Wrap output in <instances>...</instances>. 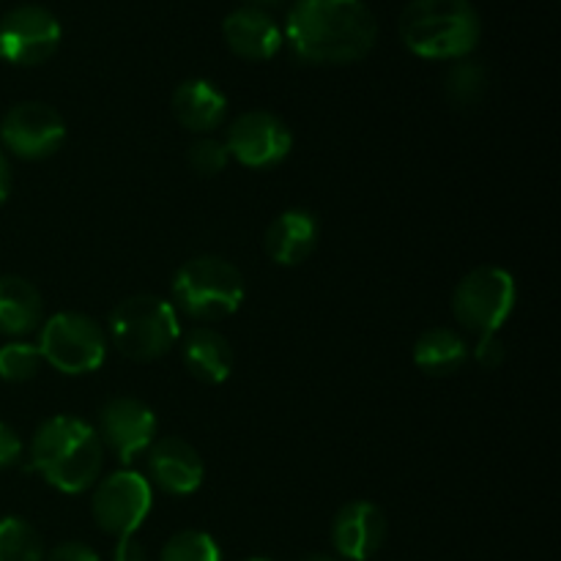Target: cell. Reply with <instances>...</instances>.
<instances>
[{
  "label": "cell",
  "instance_id": "cell-1",
  "mask_svg": "<svg viewBox=\"0 0 561 561\" xmlns=\"http://www.w3.org/2000/svg\"><path fill=\"white\" fill-rule=\"evenodd\" d=\"M285 36L307 64L343 66L370 55L378 22L362 0H296L285 20Z\"/></svg>",
  "mask_w": 561,
  "mask_h": 561
},
{
  "label": "cell",
  "instance_id": "cell-2",
  "mask_svg": "<svg viewBox=\"0 0 561 561\" xmlns=\"http://www.w3.org/2000/svg\"><path fill=\"white\" fill-rule=\"evenodd\" d=\"M31 469L64 493H82L96 485L104 463V447L96 431L77 416L58 414L33 433Z\"/></svg>",
  "mask_w": 561,
  "mask_h": 561
},
{
  "label": "cell",
  "instance_id": "cell-3",
  "mask_svg": "<svg viewBox=\"0 0 561 561\" xmlns=\"http://www.w3.org/2000/svg\"><path fill=\"white\" fill-rule=\"evenodd\" d=\"M398 27L405 47L431 60H463L482 36L471 0H411Z\"/></svg>",
  "mask_w": 561,
  "mask_h": 561
},
{
  "label": "cell",
  "instance_id": "cell-4",
  "mask_svg": "<svg viewBox=\"0 0 561 561\" xmlns=\"http://www.w3.org/2000/svg\"><path fill=\"white\" fill-rule=\"evenodd\" d=\"M244 294V277L233 263L219 255H197L175 272L170 305L192 321L217 323L239 310Z\"/></svg>",
  "mask_w": 561,
  "mask_h": 561
},
{
  "label": "cell",
  "instance_id": "cell-5",
  "mask_svg": "<svg viewBox=\"0 0 561 561\" xmlns=\"http://www.w3.org/2000/svg\"><path fill=\"white\" fill-rule=\"evenodd\" d=\"M110 337L129 359L153 362L181 340L179 312L168 299L153 294L129 296L110 316Z\"/></svg>",
  "mask_w": 561,
  "mask_h": 561
},
{
  "label": "cell",
  "instance_id": "cell-6",
  "mask_svg": "<svg viewBox=\"0 0 561 561\" xmlns=\"http://www.w3.org/2000/svg\"><path fill=\"white\" fill-rule=\"evenodd\" d=\"M515 310V279L507 268L480 266L466 274L453 294V316L466 332L499 334Z\"/></svg>",
  "mask_w": 561,
  "mask_h": 561
},
{
  "label": "cell",
  "instance_id": "cell-7",
  "mask_svg": "<svg viewBox=\"0 0 561 561\" xmlns=\"http://www.w3.org/2000/svg\"><path fill=\"white\" fill-rule=\"evenodd\" d=\"M38 351L55 370L66 376H85L99 370L107 359V337L93 318L82 312H58L44 321Z\"/></svg>",
  "mask_w": 561,
  "mask_h": 561
},
{
  "label": "cell",
  "instance_id": "cell-8",
  "mask_svg": "<svg viewBox=\"0 0 561 561\" xmlns=\"http://www.w3.org/2000/svg\"><path fill=\"white\" fill-rule=\"evenodd\" d=\"M153 504V488L142 474L131 469H121L102 480L93 491V520L102 531L115 540L131 537L148 518Z\"/></svg>",
  "mask_w": 561,
  "mask_h": 561
},
{
  "label": "cell",
  "instance_id": "cell-9",
  "mask_svg": "<svg viewBox=\"0 0 561 561\" xmlns=\"http://www.w3.org/2000/svg\"><path fill=\"white\" fill-rule=\"evenodd\" d=\"M60 22L44 5H16L0 20V58L14 66H38L60 44Z\"/></svg>",
  "mask_w": 561,
  "mask_h": 561
},
{
  "label": "cell",
  "instance_id": "cell-10",
  "mask_svg": "<svg viewBox=\"0 0 561 561\" xmlns=\"http://www.w3.org/2000/svg\"><path fill=\"white\" fill-rule=\"evenodd\" d=\"M228 153L244 168H274L283 162L294 148V131L283 118L266 110H250L236 115L233 124L225 131Z\"/></svg>",
  "mask_w": 561,
  "mask_h": 561
},
{
  "label": "cell",
  "instance_id": "cell-11",
  "mask_svg": "<svg viewBox=\"0 0 561 561\" xmlns=\"http://www.w3.org/2000/svg\"><path fill=\"white\" fill-rule=\"evenodd\" d=\"M0 137L14 157L36 162V159L53 157L64 146L66 121L49 104L20 102L5 113Z\"/></svg>",
  "mask_w": 561,
  "mask_h": 561
},
{
  "label": "cell",
  "instance_id": "cell-12",
  "mask_svg": "<svg viewBox=\"0 0 561 561\" xmlns=\"http://www.w3.org/2000/svg\"><path fill=\"white\" fill-rule=\"evenodd\" d=\"M157 414L137 398H113L99 409V442L121 463H131L157 438Z\"/></svg>",
  "mask_w": 561,
  "mask_h": 561
},
{
  "label": "cell",
  "instance_id": "cell-13",
  "mask_svg": "<svg viewBox=\"0 0 561 561\" xmlns=\"http://www.w3.org/2000/svg\"><path fill=\"white\" fill-rule=\"evenodd\" d=\"M146 471L151 488H159L170 496H190L203 485L206 466H203L201 453L190 442L179 436L153 438L151 447L146 449Z\"/></svg>",
  "mask_w": 561,
  "mask_h": 561
},
{
  "label": "cell",
  "instance_id": "cell-14",
  "mask_svg": "<svg viewBox=\"0 0 561 561\" xmlns=\"http://www.w3.org/2000/svg\"><path fill=\"white\" fill-rule=\"evenodd\" d=\"M387 540V515L373 502H351L334 515L332 546L348 561H370Z\"/></svg>",
  "mask_w": 561,
  "mask_h": 561
},
{
  "label": "cell",
  "instance_id": "cell-15",
  "mask_svg": "<svg viewBox=\"0 0 561 561\" xmlns=\"http://www.w3.org/2000/svg\"><path fill=\"white\" fill-rule=\"evenodd\" d=\"M225 44L244 60H268L283 47V31L266 9L241 5L222 22Z\"/></svg>",
  "mask_w": 561,
  "mask_h": 561
},
{
  "label": "cell",
  "instance_id": "cell-16",
  "mask_svg": "<svg viewBox=\"0 0 561 561\" xmlns=\"http://www.w3.org/2000/svg\"><path fill=\"white\" fill-rule=\"evenodd\" d=\"M321 222L307 208H288L266 230V252L279 266H299L316 252Z\"/></svg>",
  "mask_w": 561,
  "mask_h": 561
},
{
  "label": "cell",
  "instance_id": "cell-17",
  "mask_svg": "<svg viewBox=\"0 0 561 561\" xmlns=\"http://www.w3.org/2000/svg\"><path fill=\"white\" fill-rule=\"evenodd\" d=\"M173 115L184 129L197 131V135H208V131L219 129L228 115V99L219 91L214 82L201 80H184L173 91Z\"/></svg>",
  "mask_w": 561,
  "mask_h": 561
},
{
  "label": "cell",
  "instance_id": "cell-18",
  "mask_svg": "<svg viewBox=\"0 0 561 561\" xmlns=\"http://www.w3.org/2000/svg\"><path fill=\"white\" fill-rule=\"evenodd\" d=\"M184 365L197 381L222 383L233 373V348L228 337L211 327H195L181 343Z\"/></svg>",
  "mask_w": 561,
  "mask_h": 561
},
{
  "label": "cell",
  "instance_id": "cell-19",
  "mask_svg": "<svg viewBox=\"0 0 561 561\" xmlns=\"http://www.w3.org/2000/svg\"><path fill=\"white\" fill-rule=\"evenodd\" d=\"M44 321V299L36 285L27 279L0 277V334L25 337L36 332Z\"/></svg>",
  "mask_w": 561,
  "mask_h": 561
},
{
  "label": "cell",
  "instance_id": "cell-20",
  "mask_svg": "<svg viewBox=\"0 0 561 561\" xmlns=\"http://www.w3.org/2000/svg\"><path fill=\"white\" fill-rule=\"evenodd\" d=\"M414 362L427 376H453L469 362V343L455 329L433 327L414 343Z\"/></svg>",
  "mask_w": 561,
  "mask_h": 561
},
{
  "label": "cell",
  "instance_id": "cell-21",
  "mask_svg": "<svg viewBox=\"0 0 561 561\" xmlns=\"http://www.w3.org/2000/svg\"><path fill=\"white\" fill-rule=\"evenodd\" d=\"M444 91L449 102L458 107H471L480 102L488 91V71L477 60H458L444 77Z\"/></svg>",
  "mask_w": 561,
  "mask_h": 561
},
{
  "label": "cell",
  "instance_id": "cell-22",
  "mask_svg": "<svg viewBox=\"0 0 561 561\" xmlns=\"http://www.w3.org/2000/svg\"><path fill=\"white\" fill-rule=\"evenodd\" d=\"M0 561H44L42 537L27 520H0Z\"/></svg>",
  "mask_w": 561,
  "mask_h": 561
},
{
  "label": "cell",
  "instance_id": "cell-23",
  "mask_svg": "<svg viewBox=\"0 0 561 561\" xmlns=\"http://www.w3.org/2000/svg\"><path fill=\"white\" fill-rule=\"evenodd\" d=\"M159 561H222V551H219L217 540L211 535L186 529L164 542Z\"/></svg>",
  "mask_w": 561,
  "mask_h": 561
},
{
  "label": "cell",
  "instance_id": "cell-24",
  "mask_svg": "<svg viewBox=\"0 0 561 561\" xmlns=\"http://www.w3.org/2000/svg\"><path fill=\"white\" fill-rule=\"evenodd\" d=\"M42 365V351L33 343L14 340V343H5L3 348H0V378L9 383L31 381V378L38 376Z\"/></svg>",
  "mask_w": 561,
  "mask_h": 561
},
{
  "label": "cell",
  "instance_id": "cell-25",
  "mask_svg": "<svg viewBox=\"0 0 561 561\" xmlns=\"http://www.w3.org/2000/svg\"><path fill=\"white\" fill-rule=\"evenodd\" d=\"M186 162L197 175H219L230 162L228 146L217 137H201L186 151Z\"/></svg>",
  "mask_w": 561,
  "mask_h": 561
},
{
  "label": "cell",
  "instance_id": "cell-26",
  "mask_svg": "<svg viewBox=\"0 0 561 561\" xmlns=\"http://www.w3.org/2000/svg\"><path fill=\"white\" fill-rule=\"evenodd\" d=\"M504 356H507V351H504V343L499 340V334H485V337H477L474 359L480 362L485 370H496V367H502Z\"/></svg>",
  "mask_w": 561,
  "mask_h": 561
},
{
  "label": "cell",
  "instance_id": "cell-27",
  "mask_svg": "<svg viewBox=\"0 0 561 561\" xmlns=\"http://www.w3.org/2000/svg\"><path fill=\"white\" fill-rule=\"evenodd\" d=\"M22 453H25V447H22V442H20V436H16L14 427H9L5 422H0V471L11 469V466L20 463Z\"/></svg>",
  "mask_w": 561,
  "mask_h": 561
},
{
  "label": "cell",
  "instance_id": "cell-28",
  "mask_svg": "<svg viewBox=\"0 0 561 561\" xmlns=\"http://www.w3.org/2000/svg\"><path fill=\"white\" fill-rule=\"evenodd\" d=\"M44 561H102L96 557V551L88 546H82V542H64V546H58L55 551H49Z\"/></svg>",
  "mask_w": 561,
  "mask_h": 561
},
{
  "label": "cell",
  "instance_id": "cell-29",
  "mask_svg": "<svg viewBox=\"0 0 561 561\" xmlns=\"http://www.w3.org/2000/svg\"><path fill=\"white\" fill-rule=\"evenodd\" d=\"M146 548L140 546L135 535L131 537H121L115 542V551H113V561H146Z\"/></svg>",
  "mask_w": 561,
  "mask_h": 561
},
{
  "label": "cell",
  "instance_id": "cell-30",
  "mask_svg": "<svg viewBox=\"0 0 561 561\" xmlns=\"http://www.w3.org/2000/svg\"><path fill=\"white\" fill-rule=\"evenodd\" d=\"M9 192H11V168H9V159H5L3 151H0V206L5 203Z\"/></svg>",
  "mask_w": 561,
  "mask_h": 561
},
{
  "label": "cell",
  "instance_id": "cell-31",
  "mask_svg": "<svg viewBox=\"0 0 561 561\" xmlns=\"http://www.w3.org/2000/svg\"><path fill=\"white\" fill-rule=\"evenodd\" d=\"M301 561H337V559L327 557V553H310V557H305Z\"/></svg>",
  "mask_w": 561,
  "mask_h": 561
},
{
  "label": "cell",
  "instance_id": "cell-32",
  "mask_svg": "<svg viewBox=\"0 0 561 561\" xmlns=\"http://www.w3.org/2000/svg\"><path fill=\"white\" fill-rule=\"evenodd\" d=\"M252 3H255L257 9H261V5H274V3H283V0H252Z\"/></svg>",
  "mask_w": 561,
  "mask_h": 561
},
{
  "label": "cell",
  "instance_id": "cell-33",
  "mask_svg": "<svg viewBox=\"0 0 561 561\" xmlns=\"http://www.w3.org/2000/svg\"><path fill=\"white\" fill-rule=\"evenodd\" d=\"M247 561H268V559H247Z\"/></svg>",
  "mask_w": 561,
  "mask_h": 561
}]
</instances>
